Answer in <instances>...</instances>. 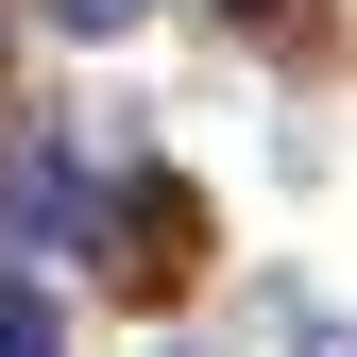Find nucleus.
<instances>
[{
  "mask_svg": "<svg viewBox=\"0 0 357 357\" xmlns=\"http://www.w3.org/2000/svg\"><path fill=\"white\" fill-rule=\"evenodd\" d=\"M52 17H68V34H137L153 0H52Z\"/></svg>",
  "mask_w": 357,
  "mask_h": 357,
  "instance_id": "f03ea898",
  "label": "nucleus"
},
{
  "mask_svg": "<svg viewBox=\"0 0 357 357\" xmlns=\"http://www.w3.org/2000/svg\"><path fill=\"white\" fill-rule=\"evenodd\" d=\"M0 357H68V306L17 273V255H0Z\"/></svg>",
  "mask_w": 357,
  "mask_h": 357,
  "instance_id": "f257e3e1",
  "label": "nucleus"
}]
</instances>
